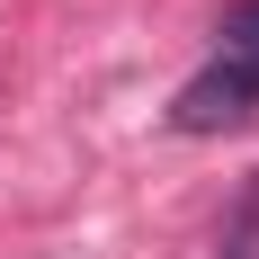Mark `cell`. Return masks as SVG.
<instances>
[{
  "mask_svg": "<svg viewBox=\"0 0 259 259\" xmlns=\"http://www.w3.org/2000/svg\"><path fill=\"white\" fill-rule=\"evenodd\" d=\"M250 116H259V80H241L233 63H206V72L170 99V125L179 134H233V125H250Z\"/></svg>",
  "mask_w": 259,
  "mask_h": 259,
  "instance_id": "1",
  "label": "cell"
},
{
  "mask_svg": "<svg viewBox=\"0 0 259 259\" xmlns=\"http://www.w3.org/2000/svg\"><path fill=\"white\" fill-rule=\"evenodd\" d=\"M214 63H233L241 80H259V0H233L214 18Z\"/></svg>",
  "mask_w": 259,
  "mask_h": 259,
  "instance_id": "2",
  "label": "cell"
},
{
  "mask_svg": "<svg viewBox=\"0 0 259 259\" xmlns=\"http://www.w3.org/2000/svg\"><path fill=\"white\" fill-rule=\"evenodd\" d=\"M214 259H259V179L241 188V206L224 214V250H214Z\"/></svg>",
  "mask_w": 259,
  "mask_h": 259,
  "instance_id": "3",
  "label": "cell"
}]
</instances>
